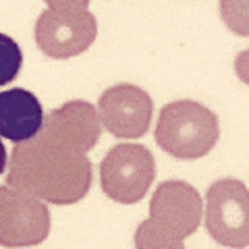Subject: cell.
Listing matches in <instances>:
<instances>
[{
	"instance_id": "cell-5",
	"label": "cell",
	"mask_w": 249,
	"mask_h": 249,
	"mask_svg": "<svg viewBox=\"0 0 249 249\" xmlns=\"http://www.w3.org/2000/svg\"><path fill=\"white\" fill-rule=\"evenodd\" d=\"M206 231L224 247H249V189L239 178H220L206 193Z\"/></svg>"
},
{
	"instance_id": "cell-9",
	"label": "cell",
	"mask_w": 249,
	"mask_h": 249,
	"mask_svg": "<svg viewBox=\"0 0 249 249\" xmlns=\"http://www.w3.org/2000/svg\"><path fill=\"white\" fill-rule=\"evenodd\" d=\"M100 129L98 108L83 100H71L46 114L42 133L77 152H89L98 143Z\"/></svg>"
},
{
	"instance_id": "cell-13",
	"label": "cell",
	"mask_w": 249,
	"mask_h": 249,
	"mask_svg": "<svg viewBox=\"0 0 249 249\" xmlns=\"http://www.w3.org/2000/svg\"><path fill=\"white\" fill-rule=\"evenodd\" d=\"M235 73L241 83L249 85V48L241 50L235 58Z\"/></svg>"
},
{
	"instance_id": "cell-1",
	"label": "cell",
	"mask_w": 249,
	"mask_h": 249,
	"mask_svg": "<svg viewBox=\"0 0 249 249\" xmlns=\"http://www.w3.org/2000/svg\"><path fill=\"white\" fill-rule=\"evenodd\" d=\"M6 183L54 206H71L88 196L91 187V162L46 133L15 143Z\"/></svg>"
},
{
	"instance_id": "cell-10",
	"label": "cell",
	"mask_w": 249,
	"mask_h": 249,
	"mask_svg": "<svg viewBox=\"0 0 249 249\" xmlns=\"http://www.w3.org/2000/svg\"><path fill=\"white\" fill-rule=\"evenodd\" d=\"M44 108L36 93L15 88L0 91V137L13 143L34 139L44 127Z\"/></svg>"
},
{
	"instance_id": "cell-6",
	"label": "cell",
	"mask_w": 249,
	"mask_h": 249,
	"mask_svg": "<svg viewBox=\"0 0 249 249\" xmlns=\"http://www.w3.org/2000/svg\"><path fill=\"white\" fill-rule=\"evenodd\" d=\"M98 21L88 9H46L36 21V44L46 56L65 60L96 42Z\"/></svg>"
},
{
	"instance_id": "cell-3",
	"label": "cell",
	"mask_w": 249,
	"mask_h": 249,
	"mask_svg": "<svg viewBox=\"0 0 249 249\" xmlns=\"http://www.w3.org/2000/svg\"><path fill=\"white\" fill-rule=\"evenodd\" d=\"M156 143L178 160H197L214 150L220 137L218 116L196 100H175L162 106L156 123Z\"/></svg>"
},
{
	"instance_id": "cell-4",
	"label": "cell",
	"mask_w": 249,
	"mask_h": 249,
	"mask_svg": "<svg viewBox=\"0 0 249 249\" xmlns=\"http://www.w3.org/2000/svg\"><path fill=\"white\" fill-rule=\"evenodd\" d=\"M154 177V154L139 143H119L110 147L100 164V185L104 196L127 206L145 197Z\"/></svg>"
},
{
	"instance_id": "cell-15",
	"label": "cell",
	"mask_w": 249,
	"mask_h": 249,
	"mask_svg": "<svg viewBox=\"0 0 249 249\" xmlns=\"http://www.w3.org/2000/svg\"><path fill=\"white\" fill-rule=\"evenodd\" d=\"M6 168H9V164H6V147L2 143V139H0V175H2Z\"/></svg>"
},
{
	"instance_id": "cell-11",
	"label": "cell",
	"mask_w": 249,
	"mask_h": 249,
	"mask_svg": "<svg viewBox=\"0 0 249 249\" xmlns=\"http://www.w3.org/2000/svg\"><path fill=\"white\" fill-rule=\"evenodd\" d=\"M23 67V52L11 36L0 34V85L13 83Z\"/></svg>"
},
{
	"instance_id": "cell-12",
	"label": "cell",
	"mask_w": 249,
	"mask_h": 249,
	"mask_svg": "<svg viewBox=\"0 0 249 249\" xmlns=\"http://www.w3.org/2000/svg\"><path fill=\"white\" fill-rule=\"evenodd\" d=\"M220 17L235 36L249 37V0H220Z\"/></svg>"
},
{
	"instance_id": "cell-2",
	"label": "cell",
	"mask_w": 249,
	"mask_h": 249,
	"mask_svg": "<svg viewBox=\"0 0 249 249\" xmlns=\"http://www.w3.org/2000/svg\"><path fill=\"white\" fill-rule=\"evenodd\" d=\"M204 216V199L185 181H164L150 199V218L135 231L139 249H181L197 231Z\"/></svg>"
},
{
	"instance_id": "cell-7",
	"label": "cell",
	"mask_w": 249,
	"mask_h": 249,
	"mask_svg": "<svg viewBox=\"0 0 249 249\" xmlns=\"http://www.w3.org/2000/svg\"><path fill=\"white\" fill-rule=\"evenodd\" d=\"M50 232V212L42 199L13 185L0 187V245H40Z\"/></svg>"
},
{
	"instance_id": "cell-8",
	"label": "cell",
	"mask_w": 249,
	"mask_h": 249,
	"mask_svg": "<svg viewBox=\"0 0 249 249\" xmlns=\"http://www.w3.org/2000/svg\"><path fill=\"white\" fill-rule=\"evenodd\" d=\"M98 114L110 135L121 139H137L150 131L154 102L150 93L137 85L116 83L100 96Z\"/></svg>"
},
{
	"instance_id": "cell-14",
	"label": "cell",
	"mask_w": 249,
	"mask_h": 249,
	"mask_svg": "<svg viewBox=\"0 0 249 249\" xmlns=\"http://www.w3.org/2000/svg\"><path fill=\"white\" fill-rule=\"evenodd\" d=\"M48 9L56 11H69V9H88L89 0H44Z\"/></svg>"
}]
</instances>
